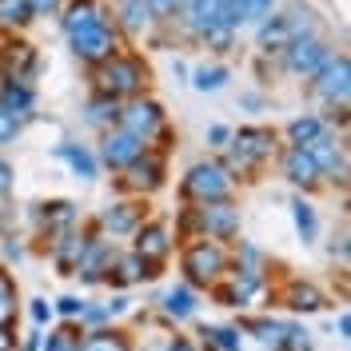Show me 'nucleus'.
Instances as JSON below:
<instances>
[{
    "instance_id": "412c9836",
    "label": "nucleus",
    "mask_w": 351,
    "mask_h": 351,
    "mask_svg": "<svg viewBox=\"0 0 351 351\" xmlns=\"http://www.w3.org/2000/svg\"><path fill=\"white\" fill-rule=\"evenodd\" d=\"M276 304H284L291 315H315V311H324V307H328V295L311 284V280L291 276V280L276 291Z\"/></svg>"
},
{
    "instance_id": "9b49d317",
    "label": "nucleus",
    "mask_w": 351,
    "mask_h": 351,
    "mask_svg": "<svg viewBox=\"0 0 351 351\" xmlns=\"http://www.w3.org/2000/svg\"><path fill=\"white\" fill-rule=\"evenodd\" d=\"M311 88L319 96V104H348V92H351V60L348 52H331L324 68L311 76Z\"/></svg>"
},
{
    "instance_id": "2f4dec72",
    "label": "nucleus",
    "mask_w": 351,
    "mask_h": 351,
    "mask_svg": "<svg viewBox=\"0 0 351 351\" xmlns=\"http://www.w3.org/2000/svg\"><path fill=\"white\" fill-rule=\"evenodd\" d=\"M196 335L199 351H243V331L236 324H204Z\"/></svg>"
},
{
    "instance_id": "b1692460",
    "label": "nucleus",
    "mask_w": 351,
    "mask_h": 351,
    "mask_svg": "<svg viewBox=\"0 0 351 351\" xmlns=\"http://www.w3.org/2000/svg\"><path fill=\"white\" fill-rule=\"evenodd\" d=\"M208 291L216 295L219 307H252L263 287L252 284V280H243V276H236V271H223V276H219V280L208 287Z\"/></svg>"
},
{
    "instance_id": "dca6fc26",
    "label": "nucleus",
    "mask_w": 351,
    "mask_h": 351,
    "mask_svg": "<svg viewBox=\"0 0 351 351\" xmlns=\"http://www.w3.org/2000/svg\"><path fill=\"white\" fill-rule=\"evenodd\" d=\"M307 152H311V160L319 164L324 180L348 188V140H343V136H331V128H328L319 140L307 144Z\"/></svg>"
},
{
    "instance_id": "2eb2a0df",
    "label": "nucleus",
    "mask_w": 351,
    "mask_h": 351,
    "mask_svg": "<svg viewBox=\"0 0 351 351\" xmlns=\"http://www.w3.org/2000/svg\"><path fill=\"white\" fill-rule=\"evenodd\" d=\"M28 219H32V232L36 236H48L52 240V236H60V232L80 223V208L72 199H40V204L28 208Z\"/></svg>"
},
{
    "instance_id": "39448f33",
    "label": "nucleus",
    "mask_w": 351,
    "mask_h": 351,
    "mask_svg": "<svg viewBox=\"0 0 351 351\" xmlns=\"http://www.w3.org/2000/svg\"><path fill=\"white\" fill-rule=\"evenodd\" d=\"M68 48H72V56H76L80 64L96 68V64H104L112 52H120V28L104 16V21L72 32V36H68Z\"/></svg>"
},
{
    "instance_id": "13d9d810",
    "label": "nucleus",
    "mask_w": 351,
    "mask_h": 351,
    "mask_svg": "<svg viewBox=\"0 0 351 351\" xmlns=\"http://www.w3.org/2000/svg\"><path fill=\"white\" fill-rule=\"evenodd\" d=\"M16 343H21V335H16V324L0 328V351H16Z\"/></svg>"
},
{
    "instance_id": "4c0bfd02",
    "label": "nucleus",
    "mask_w": 351,
    "mask_h": 351,
    "mask_svg": "<svg viewBox=\"0 0 351 351\" xmlns=\"http://www.w3.org/2000/svg\"><path fill=\"white\" fill-rule=\"evenodd\" d=\"M16 280H12V271L0 263V328H8V324H16Z\"/></svg>"
},
{
    "instance_id": "58836bf2",
    "label": "nucleus",
    "mask_w": 351,
    "mask_h": 351,
    "mask_svg": "<svg viewBox=\"0 0 351 351\" xmlns=\"http://www.w3.org/2000/svg\"><path fill=\"white\" fill-rule=\"evenodd\" d=\"M228 80H232V68L228 64H212V68L199 64L196 72H192V88H196V92H219Z\"/></svg>"
},
{
    "instance_id": "49530a36",
    "label": "nucleus",
    "mask_w": 351,
    "mask_h": 351,
    "mask_svg": "<svg viewBox=\"0 0 351 351\" xmlns=\"http://www.w3.org/2000/svg\"><path fill=\"white\" fill-rule=\"evenodd\" d=\"M52 311H56V315H60V319H80V311H84V300H80V295H72V291H68V295H60V300H56V304H52Z\"/></svg>"
},
{
    "instance_id": "f03ea898",
    "label": "nucleus",
    "mask_w": 351,
    "mask_h": 351,
    "mask_svg": "<svg viewBox=\"0 0 351 351\" xmlns=\"http://www.w3.org/2000/svg\"><path fill=\"white\" fill-rule=\"evenodd\" d=\"M148 64L140 52H112L104 64H96L92 72V92H104V96H116V100H132L148 88Z\"/></svg>"
},
{
    "instance_id": "7ed1b4c3",
    "label": "nucleus",
    "mask_w": 351,
    "mask_h": 351,
    "mask_svg": "<svg viewBox=\"0 0 351 351\" xmlns=\"http://www.w3.org/2000/svg\"><path fill=\"white\" fill-rule=\"evenodd\" d=\"M232 196H236V180L212 156L196 160L180 180V199L184 204H212V199H232Z\"/></svg>"
},
{
    "instance_id": "4be33fe9",
    "label": "nucleus",
    "mask_w": 351,
    "mask_h": 351,
    "mask_svg": "<svg viewBox=\"0 0 351 351\" xmlns=\"http://www.w3.org/2000/svg\"><path fill=\"white\" fill-rule=\"evenodd\" d=\"M291 36H300L291 12H267L263 21H256V48H260L263 56H280Z\"/></svg>"
},
{
    "instance_id": "c9c22d12",
    "label": "nucleus",
    "mask_w": 351,
    "mask_h": 351,
    "mask_svg": "<svg viewBox=\"0 0 351 351\" xmlns=\"http://www.w3.org/2000/svg\"><path fill=\"white\" fill-rule=\"evenodd\" d=\"M291 223H295L300 243H315V236H319V216H315V208H311V199L307 196L291 199Z\"/></svg>"
},
{
    "instance_id": "8fccbe9b",
    "label": "nucleus",
    "mask_w": 351,
    "mask_h": 351,
    "mask_svg": "<svg viewBox=\"0 0 351 351\" xmlns=\"http://www.w3.org/2000/svg\"><path fill=\"white\" fill-rule=\"evenodd\" d=\"M243 8H247V24H256L267 12H276V0H243Z\"/></svg>"
},
{
    "instance_id": "f3484780",
    "label": "nucleus",
    "mask_w": 351,
    "mask_h": 351,
    "mask_svg": "<svg viewBox=\"0 0 351 351\" xmlns=\"http://www.w3.org/2000/svg\"><path fill=\"white\" fill-rule=\"evenodd\" d=\"M140 223H144V199H112L108 208H100V216H96V228L108 240H124Z\"/></svg>"
},
{
    "instance_id": "de8ad7c7",
    "label": "nucleus",
    "mask_w": 351,
    "mask_h": 351,
    "mask_svg": "<svg viewBox=\"0 0 351 351\" xmlns=\"http://www.w3.org/2000/svg\"><path fill=\"white\" fill-rule=\"evenodd\" d=\"M28 8H32V21H40V16H60L64 0H28Z\"/></svg>"
},
{
    "instance_id": "bb28decb",
    "label": "nucleus",
    "mask_w": 351,
    "mask_h": 351,
    "mask_svg": "<svg viewBox=\"0 0 351 351\" xmlns=\"http://www.w3.org/2000/svg\"><path fill=\"white\" fill-rule=\"evenodd\" d=\"M160 311H164L168 324H188V319H196V311H199L196 287L192 284H172L164 295H160Z\"/></svg>"
},
{
    "instance_id": "cd10ccee",
    "label": "nucleus",
    "mask_w": 351,
    "mask_h": 351,
    "mask_svg": "<svg viewBox=\"0 0 351 351\" xmlns=\"http://www.w3.org/2000/svg\"><path fill=\"white\" fill-rule=\"evenodd\" d=\"M104 16H108L104 0H64V8H60V28H64V36H72V32L104 21Z\"/></svg>"
},
{
    "instance_id": "9d476101",
    "label": "nucleus",
    "mask_w": 351,
    "mask_h": 351,
    "mask_svg": "<svg viewBox=\"0 0 351 351\" xmlns=\"http://www.w3.org/2000/svg\"><path fill=\"white\" fill-rule=\"evenodd\" d=\"M172 247H176V236H172V223L168 219H148L132 232V252L140 256V260L156 263V267H168L172 260Z\"/></svg>"
},
{
    "instance_id": "20e7f679",
    "label": "nucleus",
    "mask_w": 351,
    "mask_h": 351,
    "mask_svg": "<svg viewBox=\"0 0 351 351\" xmlns=\"http://www.w3.org/2000/svg\"><path fill=\"white\" fill-rule=\"evenodd\" d=\"M180 271H184V284L212 287L228 271V247L208 240V236H196V240L184 243V252H180Z\"/></svg>"
},
{
    "instance_id": "6ab92c4d",
    "label": "nucleus",
    "mask_w": 351,
    "mask_h": 351,
    "mask_svg": "<svg viewBox=\"0 0 351 351\" xmlns=\"http://www.w3.org/2000/svg\"><path fill=\"white\" fill-rule=\"evenodd\" d=\"M280 172H284V180L291 188H300V196L315 192L324 184V172H319V164L311 160L307 148H284L280 152Z\"/></svg>"
},
{
    "instance_id": "ea45409f",
    "label": "nucleus",
    "mask_w": 351,
    "mask_h": 351,
    "mask_svg": "<svg viewBox=\"0 0 351 351\" xmlns=\"http://www.w3.org/2000/svg\"><path fill=\"white\" fill-rule=\"evenodd\" d=\"M199 44H204L208 52H216V56H228V52L236 48V32H232V28H223V24H212V28L199 36Z\"/></svg>"
},
{
    "instance_id": "c756f323",
    "label": "nucleus",
    "mask_w": 351,
    "mask_h": 351,
    "mask_svg": "<svg viewBox=\"0 0 351 351\" xmlns=\"http://www.w3.org/2000/svg\"><path fill=\"white\" fill-rule=\"evenodd\" d=\"M84 351H136L132 335L116 324H100V328H84Z\"/></svg>"
},
{
    "instance_id": "c03bdc74",
    "label": "nucleus",
    "mask_w": 351,
    "mask_h": 351,
    "mask_svg": "<svg viewBox=\"0 0 351 351\" xmlns=\"http://www.w3.org/2000/svg\"><path fill=\"white\" fill-rule=\"evenodd\" d=\"M28 319H32V328H48L56 319V311H52V304L44 295H36V300H28Z\"/></svg>"
},
{
    "instance_id": "052dcab7",
    "label": "nucleus",
    "mask_w": 351,
    "mask_h": 351,
    "mask_svg": "<svg viewBox=\"0 0 351 351\" xmlns=\"http://www.w3.org/2000/svg\"><path fill=\"white\" fill-rule=\"evenodd\" d=\"M335 331H339V339H351V315H348V311H339V319H335Z\"/></svg>"
},
{
    "instance_id": "473e14b6",
    "label": "nucleus",
    "mask_w": 351,
    "mask_h": 351,
    "mask_svg": "<svg viewBox=\"0 0 351 351\" xmlns=\"http://www.w3.org/2000/svg\"><path fill=\"white\" fill-rule=\"evenodd\" d=\"M236 328H240L243 335H256V339L267 343V348H280V339H284L295 324H291V319H271V315H252V319H243V324H236Z\"/></svg>"
},
{
    "instance_id": "a878e982",
    "label": "nucleus",
    "mask_w": 351,
    "mask_h": 351,
    "mask_svg": "<svg viewBox=\"0 0 351 351\" xmlns=\"http://www.w3.org/2000/svg\"><path fill=\"white\" fill-rule=\"evenodd\" d=\"M219 24V0H184V8H180V28H184V36L188 40H196Z\"/></svg>"
},
{
    "instance_id": "1a4fd4ad",
    "label": "nucleus",
    "mask_w": 351,
    "mask_h": 351,
    "mask_svg": "<svg viewBox=\"0 0 351 351\" xmlns=\"http://www.w3.org/2000/svg\"><path fill=\"white\" fill-rule=\"evenodd\" d=\"M164 124H168V112L148 92H140V96H132V100L120 104V128H128L132 136H140L144 144H152L156 132L164 128Z\"/></svg>"
},
{
    "instance_id": "f8f14e48",
    "label": "nucleus",
    "mask_w": 351,
    "mask_h": 351,
    "mask_svg": "<svg viewBox=\"0 0 351 351\" xmlns=\"http://www.w3.org/2000/svg\"><path fill=\"white\" fill-rule=\"evenodd\" d=\"M148 144L140 140V136H132L128 128H120V124H112V128L100 132V144H96V160H100V168H112V172H124L136 156L144 152Z\"/></svg>"
},
{
    "instance_id": "09e8293b",
    "label": "nucleus",
    "mask_w": 351,
    "mask_h": 351,
    "mask_svg": "<svg viewBox=\"0 0 351 351\" xmlns=\"http://www.w3.org/2000/svg\"><path fill=\"white\" fill-rule=\"evenodd\" d=\"M204 140H208V148H228V140H232V128H228V124H208Z\"/></svg>"
},
{
    "instance_id": "f704fd0d",
    "label": "nucleus",
    "mask_w": 351,
    "mask_h": 351,
    "mask_svg": "<svg viewBox=\"0 0 351 351\" xmlns=\"http://www.w3.org/2000/svg\"><path fill=\"white\" fill-rule=\"evenodd\" d=\"M84 328L76 319H60L52 331H44V343L40 351H84Z\"/></svg>"
},
{
    "instance_id": "72a5a7b5",
    "label": "nucleus",
    "mask_w": 351,
    "mask_h": 351,
    "mask_svg": "<svg viewBox=\"0 0 351 351\" xmlns=\"http://www.w3.org/2000/svg\"><path fill=\"white\" fill-rule=\"evenodd\" d=\"M328 132V120L324 116H315V112H304V116H295V120H287V148H307L311 140H319Z\"/></svg>"
},
{
    "instance_id": "4468645a",
    "label": "nucleus",
    "mask_w": 351,
    "mask_h": 351,
    "mask_svg": "<svg viewBox=\"0 0 351 351\" xmlns=\"http://www.w3.org/2000/svg\"><path fill=\"white\" fill-rule=\"evenodd\" d=\"M112 260H116V243H112L100 228H92V236H88V243H84V256H80V263H76V280H80L84 287L104 284Z\"/></svg>"
},
{
    "instance_id": "6e6d98bb",
    "label": "nucleus",
    "mask_w": 351,
    "mask_h": 351,
    "mask_svg": "<svg viewBox=\"0 0 351 351\" xmlns=\"http://www.w3.org/2000/svg\"><path fill=\"white\" fill-rule=\"evenodd\" d=\"M331 256H339V263H348V228L339 232V236H331Z\"/></svg>"
},
{
    "instance_id": "6e6552de",
    "label": "nucleus",
    "mask_w": 351,
    "mask_h": 351,
    "mask_svg": "<svg viewBox=\"0 0 351 351\" xmlns=\"http://www.w3.org/2000/svg\"><path fill=\"white\" fill-rule=\"evenodd\" d=\"M328 56H331L328 40L315 36V32H304V36H291V40H287V48L280 52V64H284V72H291V76L311 80V76L324 68Z\"/></svg>"
},
{
    "instance_id": "864d4df0",
    "label": "nucleus",
    "mask_w": 351,
    "mask_h": 351,
    "mask_svg": "<svg viewBox=\"0 0 351 351\" xmlns=\"http://www.w3.org/2000/svg\"><path fill=\"white\" fill-rule=\"evenodd\" d=\"M12 180H16V176H12V164L0 156V199H8V192H12Z\"/></svg>"
},
{
    "instance_id": "a211bd4d",
    "label": "nucleus",
    "mask_w": 351,
    "mask_h": 351,
    "mask_svg": "<svg viewBox=\"0 0 351 351\" xmlns=\"http://www.w3.org/2000/svg\"><path fill=\"white\" fill-rule=\"evenodd\" d=\"M160 271H164V267H156V263L140 260L136 252H116V260H112L108 276H104V284L116 287V291H128V287H136V284L160 280Z\"/></svg>"
},
{
    "instance_id": "5fc2aeb1",
    "label": "nucleus",
    "mask_w": 351,
    "mask_h": 351,
    "mask_svg": "<svg viewBox=\"0 0 351 351\" xmlns=\"http://www.w3.org/2000/svg\"><path fill=\"white\" fill-rule=\"evenodd\" d=\"M40 343H44V328H32L21 343H16V351H40Z\"/></svg>"
},
{
    "instance_id": "a19ab883",
    "label": "nucleus",
    "mask_w": 351,
    "mask_h": 351,
    "mask_svg": "<svg viewBox=\"0 0 351 351\" xmlns=\"http://www.w3.org/2000/svg\"><path fill=\"white\" fill-rule=\"evenodd\" d=\"M144 4L152 12V24H164V28H172L180 21V8H184V0H144Z\"/></svg>"
},
{
    "instance_id": "aec40b11",
    "label": "nucleus",
    "mask_w": 351,
    "mask_h": 351,
    "mask_svg": "<svg viewBox=\"0 0 351 351\" xmlns=\"http://www.w3.org/2000/svg\"><path fill=\"white\" fill-rule=\"evenodd\" d=\"M92 228H96V223H88V228H68V232H60V236L48 240V256H52L56 276H76V263L84 256V243H88V236H92Z\"/></svg>"
},
{
    "instance_id": "680f3d73",
    "label": "nucleus",
    "mask_w": 351,
    "mask_h": 351,
    "mask_svg": "<svg viewBox=\"0 0 351 351\" xmlns=\"http://www.w3.org/2000/svg\"><path fill=\"white\" fill-rule=\"evenodd\" d=\"M144 351H164V348H160V343H152V348H144Z\"/></svg>"
},
{
    "instance_id": "e433bc0d",
    "label": "nucleus",
    "mask_w": 351,
    "mask_h": 351,
    "mask_svg": "<svg viewBox=\"0 0 351 351\" xmlns=\"http://www.w3.org/2000/svg\"><path fill=\"white\" fill-rule=\"evenodd\" d=\"M32 24L28 0H0V36H16Z\"/></svg>"
},
{
    "instance_id": "37998d69",
    "label": "nucleus",
    "mask_w": 351,
    "mask_h": 351,
    "mask_svg": "<svg viewBox=\"0 0 351 351\" xmlns=\"http://www.w3.org/2000/svg\"><path fill=\"white\" fill-rule=\"evenodd\" d=\"M271 351H315V343H311V335H307L300 324L287 331L284 339H280V348H271Z\"/></svg>"
},
{
    "instance_id": "f257e3e1",
    "label": "nucleus",
    "mask_w": 351,
    "mask_h": 351,
    "mask_svg": "<svg viewBox=\"0 0 351 351\" xmlns=\"http://www.w3.org/2000/svg\"><path fill=\"white\" fill-rule=\"evenodd\" d=\"M276 152H280V132L267 124H243V128H232L228 156L219 164L232 172V180H256Z\"/></svg>"
},
{
    "instance_id": "c85d7f7f",
    "label": "nucleus",
    "mask_w": 351,
    "mask_h": 351,
    "mask_svg": "<svg viewBox=\"0 0 351 351\" xmlns=\"http://www.w3.org/2000/svg\"><path fill=\"white\" fill-rule=\"evenodd\" d=\"M116 28H120V36H144V32H152V12H148V4L144 0H116Z\"/></svg>"
},
{
    "instance_id": "3c124183",
    "label": "nucleus",
    "mask_w": 351,
    "mask_h": 351,
    "mask_svg": "<svg viewBox=\"0 0 351 351\" xmlns=\"http://www.w3.org/2000/svg\"><path fill=\"white\" fill-rule=\"evenodd\" d=\"M104 311H108V319H120V315H128L132 311V300L124 295V291H116L108 304H104Z\"/></svg>"
},
{
    "instance_id": "603ef678",
    "label": "nucleus",
    "mask_w": 351,
    "mask_h": 351,
    "mask_svg": "<svg viewBox=\"0 0 351 351\" xmlns=\"http://www.w3.org/2000/svg\"><path fill=\"white\" fill-rule=\"evenodd\" d=\"M160 348H164V351H199V343H192L188 335H168Z\"/></svg>"
},
{
    "instance_id": "393cba45",
    "label": "nucleus",
    "mask_w": 351,
    "mask_h": 351,
    "mask_svg": "<svg viewBox=\"0 0 351 351\" xmlns=\"http://www.w3.org/2000/svg\"><path fill=\"white\" fill-rule=\"evenodd\" d=\"M0 104L8 112H16L24 124L36 120V84L32 80H12V76H0Z\"/></svg>"
},
{
    "instance_id": "423d86ee",
    "label": "nucleus",
    "mask_w": 351,
    "mask_h": 351,
    "mask_svg": "<svg viewBox=\"0 0 351 351\" xmlns=\"http://www.w3.org/2000/svg\"><path fill=\"white\" fill-rule=\"evenodd\" d=\"M164 184H168V156L156 152V148H144V152L120 172V192H132V196H140V199L156 196Z\"/></svg>"
},
{
    "instance_id": "5701e85b",
    "label": "nucleus",
    "mask_w": 351,
    "mask_h": 351,
    "mask_svg": "<svg viewBox=\"0 0 351 351\" xmlns=\"http://www.w3.org/2000/svg\"><path fill=\"white\" fill-rule=\"evenodd\" d=\"M52 156H56L76 180H84V184H92V180L100 176V160H96V152H92L88 144H80V140H60Z\"/></svg>"
},
{
    "instance_id": "0eeeda50",
    "label": "nucleus",
    "mask_w": 351,
    "mask_h": 351,
    "mask_svg": "<svg viewBox=\"0 0 351 351\" xmlns=\"http://www.w3.org/2000/svg\"><path fill=\"white\" fill-rule=\"evenodd\" d=\"M196 216H199V236L216 243H236L243 232V212L236 199H212V204H196Z\"/></svg>"
},
{
    "instance_id": "7c9ffc66",
    "label": "nucleus",
    "mask_w": 351,
    "mask_h": 351,
    "mask_svg": "<svg viewBox=\"0 0 351 351\" xmlns=\"http://www.w3.org/2000/svg\"><path fill=\"white\" fill-rule=\"evenodd\" d=\"M120 104L124 100H116V96H104V92H92L84 104V124L92 132H104L112 124H120Z\"/></svg>"
},
{
    "instance_id": "79ce46f5",
    "label": "nucleus",
    "mask_w": 351,
    "mask_h": 351,
    "mask_svg": "<svg viewBox=\"0 0 351 351\" xmlns=\"http://www.w3.org/2000/svg\"><path fill=\"white\" fill-rule=\"evenodd\" d=\"M21 132H24V120L16 116V112H8L4 104H0V148H4V144H16Z\"/></svg>"
},
{
    "instance_id": "4d7b16f0",
    "label": "nucleus",
    "mask_w": 351,
    "mask_h": 351,
    "mask_svg": "<svg viewBox=\"0 0 351 351\" xmlns=\"http://www.w3.org/2000/svg\"><path fill=\"white\" fill-rule=\"evenodd\" d=\"M0 252H4V260H24V243H16V236H4Z\"/></svg>"
},
{
    "instance_id": "a18cd8bd",
    "label": "nucleus",
    "mask_w": 351,
    "mask_h": 351,
    "mask_svg": "<svg viewBox=\"0 0 351 351\" xmlns=\"http://www.w3.org/2000/svg\"><path fill=\"white\" fill-rule=\"evenodd\" d=\"M80 328H100V324H112L108 311H104V304H92V300H84V311H80V319H76Z\"/></svg>"
},
{
    "instance_id": "ddd939ff",
    "label": "nucleus",
    "mask_w": 351,
    "mask_h": 351,
    "mask_svg": "<svg viewBox=\"0 0 351 351\" xmlns=\"http://www.w3.org/2000/svg\"><path fill=\"white\" fill-rule=\"evenodd\" d=\"M40 52H36V44L24 40L21 32L16 36H4L0 44V76H12V80H32L36 84V76H40Z\"/></svg>"
},
{
    "instance_id": "bf43d9fd",
    "label": "nucleus",
    "mask_w": 351,
    "mask_h": 351,
    "mask_svg": "<svg viewBox=\"0 0 351 351\" xmlns=\"http://www.w3.org/2000/svg\"><path fill=\"white\" fill-rule=\"evenodd\" d=\"M263 104H267V100H263L260 92H243L240 96V108H247V112H260Z\"/></svg>"
}]
</instances>
